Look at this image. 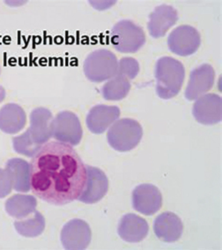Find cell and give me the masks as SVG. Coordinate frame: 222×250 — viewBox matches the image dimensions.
Segmentation results:
<instances>
[{
  "label": "cell",
  "mask_w": 222,
  "mask_h": 250,
  "mask_svg": "<svg viewBox=\"0 0 222 250\" xmlns=\"http://www.w3.org/2000/svg\"><path fill=\"white\" fill-rule=\"evenodd\" d=\"M33 193L56 206L78 199L87 181L86 167L69 144L50 142L43 144L30 164Z\"/></svg>",
  "instance_id": "obj_1"
},
{
  "label": "cell",
  "mask_w": 222,
  "mask_h": 250,
  "mask_svg": "<svg viewBox=\"0 0 222 250\" xmlns=\"http://www.w3.org/2000/svg\"><path fill=\"white\" fill-rule=\"evenodd\" d=\"M155 77L158 96L162 99H170L182 89L185 81V67L173 57H163L156 62Z\"/></svg>",
  "instance_id": "obj_2"
},
{
  "label": "cell",
  "mask_w": 222,
  "mask_h": 250,
  "mask_svg": "<svg viewBox=\"0 0 222 250\" xmlns=\"http://www.w3.org/2000/svg\"><path fill=\"white\" fill-rule=\"evenodd\" d=\"M143 135V130L137 121L124 118L116 121L108 130V144L113 149L125 152L137 146Z\"/></svg>",
  "instance_id": "obj_3"
},
{
  "label": "cell",
  "mask_w": 222,
  "mask_h": 250,
  "mask_svg": "<svg viewBox=\"0 0 222 250\" xmlns=\"http://www.w3.org/2000/svg\"><path fill=\"white\" fill-rule=\"evenodd\" d=\"M117 57L109 50L99 49L92 51L84 62V72L91 82L108 81L117 73Z\"/></svg>",
  "instance_id": "obj_4"
},
{
  "label": "cell",
  "mask_w": 222,
  "mask_h": 250,
  "mask_svg": "<svg viewBox=\"0 0 222 250\" xmlns=\"http://www.w3.org/2000/svg\"><path fill=\"white\" fill-rule=\"evenodd\" d=\"M110 40L115 49L122 53L136 52L146 42L143 29L128 20L119 21L113 26Z\"/></svg>",
  "instance_id": "obj_5"
},
{
  "label": "cell",
  "mask_w": 222,
  "mask_h": 250,
  "mask_svg": "<svg viewBox=\"0 0 222 250\" xmlns=\"http://www.w3.org/2000/svg\"><path fill=\"white\" fill-rule=\"evenodd\" d=\"M52 134L59 142L77 146L82 138V128L79 118L69 111H61L53 121Z\"/></svg>",
  "instance_id": "obj_6"
},
{
  "label": "cell",
  "mask_w": 222,
  "mask_h": 250,
  "mask_svg": "<svg viewBox=\"0 0 222 250\" xmlns=\"http://www.w3.org/2000/svg\"><path fill=\"white\" fill-rule=\"evenodd\" d=\"M167 45L171 52L182 57H187L199 49L201 35L196 28L190 25H181L170 33Z\"/></svg>",
  "instance_id": "obj_7"
},
{
  "label": "cell",
  "mask_w": 222,
  "mask_h": 250,
  "mask_svg": "<svg viewBox=\"0 0 222 250\" xmlns=\"http://www.w3.org/2000/svg\"><path fill=\"white\" fill-rule=\"evenodd\" d=\"M91 228L85 221L74 219L64 226L61 241L64 248L69 250H85L91 241Z\"/></svg>",
  "instance_id": "obj_8"
},
{
  "label": "cell",
  "mask_w": 222,
  "mask_h": 250,
  "mask_svg": "<svg viewBox=\"0 0 222 250\" xmlns=\"http://www.w3.org/2000/svg\"><path fill=\"white\" fill-rule=\"evenodd\" d=\"M87 181L85 188L78 200L85 204L99 202L108 192V179L103 171L96 167L85 166Z\"/></svg>",
  "instance_id": "obj_9"
},
{
  "label": "cell",
  "mask_w": 222,
  "mask_h": 250,
  "mask_svg": "<svg viewBox=\"0 0 222 250\" xmlns=\"http://www.w3.org/2000/svg\"><path fill=\"white\" fill-rule=\"evenodd\" d=\"M193 114L199 124L213 125L222 120V100L216 94H207L198 98L193 105Z\"/></svg>",
  "instance_id": "obj_10"
},
{
  "label": "cell",
  "mask_w": 222,
  "mask_h": 250,
  "mask_svg": "<svg viewBox=\"0 0 222 250\" xmlns=\"http://www.w3.org/2000/svg\"><path fill=\"white\" fill-rule=\"evenodd\" d=\"M132 204L135 210L145 215H153L162 205V196L157 187L151 184H142L134 188Z\"/></svg>",
  "instance_id": "obj_11"
},
{
  "label": "cell",
  "mask_w": 222,
  "mask_h": 250,
  "mask_svg": "<svg viewBox=\"0 0 222 250\" xmlns=\"http://www.w3.org/2000/svg\"><path fill=\"white\" fill-rule=\"evenodd\" d=\"M215 71L210 64H202L190 73V80L185 91V98L195 101L213 88Z\"/></svg>",
  "instance_id": "obj_12"
},
{
  "label": "cell",
  "mask_w": 222,
  "mask_h": 250,
  "mask_svg": "<svg viewBox=\"0 0 222 250\" xmlns=\"http://www.w3.org/2000/svg\"><path fill=\"white\" fill-rule=\"evenodd\" d=\"M53 121L52 113L48 108L39 107L33 110L30 116L31 126L27 131L37 145L42 146L53 137Z\"/></svg>",
  "instance_id": "obj_13"
},
{
  "label": "cell",
  "mask_w": 222,
  "mask_h": 250,
  "mask_svg": "<svg viewBox=\"0 0 222 250\" xmlns=\"http://www.w3.org/2000/svg\"><path fill=\"white\" fill-rule=\"evenodd\" d=\"M148 22L149 33L153 38L164 37L179 20L178 12L173 6L161 5L150 14Z\"/></svg>",
  "instance_id": "obj_14"
},
{
  "label": "cell",
  "mask_w": 222,
  "mask_h": 250,
  "mask_svg": "<svg viewBox=\"0 0 222 250\" xmlns=\"http://www.w3.org/2000/svg\"><path fill=\"white\" fill-rule=\"evenodd\" d=\"M120 116V109L116 105H97L90 110L86 124L93 134H102Z\"/></svg>",
  "instance_id": "obj_15"
},
{
  "label": "cell",
  "mask_w": 222,
  "mask_h": 250,
  "mask_svg": "<svg viewBox=\"0 0 222 250\" xmlns=\"http://www.w3.org/2000/svg\"><path fill=\"white\" fill-rule=\"evenodd\" d=\"M155 234L161 241L172 243L178 241L183 233L182 220L171 211L159 215L155 220Z\"/></svg>",
  "instance_id": "obj_16"
},
{
  "label": "cell",
  "mask_w": 222,
  "mask_h": 250,
  "mask_svg": "<svg viewBox=\"0 0 222 250\" xmlns=\"http://www.w3.org/2000/svg\"><path fill=\"white\" fill-rule=\"evenodd\" d=\"M148 231L149 227L147 221L135 214H128L122 217L118 227L119 236L130 243L140 242L146 238Z\"/></svg>",
  "instance_id": "obj_17"
},
{
  "label": "cell",
  "mask_w": 222,
  "mask_h": 250,
  "mask_svg": "<svg viewBox=\"0 0 222 250\" xmlns=\"http://www.w3.org/2000/svg\"><path fill=\"white\" fill-rule=\"evenodd\" d=\"M26 114L22 107L8 104L0 109V129L6 134H17L25 127Z\"/></svg>",
  "instance_id": "obj_18"
},
{
  "label": "cell",
  "mask_w": 222,
  "mask_h": 250,
  "mask_svg": "<svg viewBox=\"0 0 222 250\" xmlns=\"http://www.w3.org/2000/svg\"><path fill=\"white\" fill-rule=\"evenodd\" d=\"M5 168L10 173L15 191L28 192L31 188L30 164L21 158H12L7 162Z\"/></svg>",
  "instance_id": "obj_19"
},
{
  "label": "cell",
  "mask_w": 222,
  "mask_h": 250,
  "mask_svg": "<svg viewBox=\"0 0 222 250\" xmlns=\"http://www.w3.org/2000/svg\"><path fill=\"white\" fill-rule=\"evenodd\" d=\"M130 80L125 74L117 72L102 86V94L106 101H120L130 90Z\"/></svg>",
  "instance_id": "obj_20"
},
{
  "label": "cell",
  "mask_w": 222,
  "mask_h": 250,
  "mask_svg": "<svg viewBox=\"0 0 222 250\" xmlns=\"http://www.w3.org/2000/svg\"><path fill=\"white\" fill-rule=\"evenodd\" d=\"M37 200L31 195H15L5 204V210L10 216L21 219L35 211Z\"/></svg>",
  "instance_id": "obj_21"
},
{
  "label": "cell",
  "mask_w": 222,
  "mask_h": 250,
  "mask_svg": "<svg viewBox=\"0 0 222 250\" xmlns=\"http://www.w3.org/2000/svg\"><path fill=\"white\" fill-rule=\"evenodd\" d=\"M14 227L18 234L27 238L39 236L43 232L45 220L40 212L34 211L31 218L22 221H15Z\"/></svg>",
  "instance_id": "obj_22"
},
{
  "label": "cell",
  "mask_w": 222,
  "mask_h": 250,
  "mask_svg": "<svg viewBox=\"0 0 222 250\" xmlns=\"http://www.w3.org/2000/svg\"><path fill=\"white\" fill-rule=\"evenodd\" d=\"M13 146L16 152L25 155L28 158L34 156L41 148L40 146L37 145L32 138L30 137L28 131H25L19 136L15 137L13 139Z\"/></svg>",
  "instance_id": "obj_23"
},
{
  "label": "cell",
  "mask_w": 222,
  "mask_h": 250,
  "mask_svg": "<svg viewBox=\"0 0 222 250\" xmlns=\"http://www.w3.org/2000/svg\"><path fill=\"white\" fill-rule=\"evenodd\" d=\"M117 72L125 74L131 81L139 74V62L132 57H124L119 61Z\"/></svg>",
  "instance_id": "obj_24"
},
{
  "label": "cell",
  "mask_w": 222,
  "mask_h": 250,
  "mask_svg": "<svg viewBox=\"0 0 222 250\" xmlns=\"http://www.w3.org/2000/svg\"><path fill=\"white\" fill-rule=\"evenodd\" d=\"M13 183L10 173L6 168H0V198H3L11 193Z\"/></svg>",
  "instance_id": "obj_25"
},
{
  "label": "cell",
  "mask_w": 222,
  "mask_h": 250,
  "mask_svg": "<svg viewBox=\"0 0 222 250\" xmlns=\"http://www.w3.org/2000/svg\"><path fill=\"white\" fill-rule=\"evenodd\" d=\"M5 98V90L3 87L0 85V104L4 101Z\"/></svg>",
  "instance_id": "obj_26"
},
{
  "label": "cell",
  "mask_w": 222,
  "mask_h": 250,
  "mask_svg": "<svg viewBox=\"0 0 222 250\" xmlns=\"http://www.w3.org/2000/svg\"><path fill=\"white\" fill-rule=\"evenodd\" d=\"M0 72H1V68H0Z\"/></svg>",
  "instance_id": "obj_27"
}]
</instances>
